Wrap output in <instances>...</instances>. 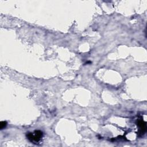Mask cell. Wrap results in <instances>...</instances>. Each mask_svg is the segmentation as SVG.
I'll list each match as a JSON object with an SVG mask.
<instances>
[{
	"instance_id": "cell-1",
	"label": "cell",
	"mask_w": 147,
	"mask_h": 147,
	"mask_svg": "<svg viewBox=\"0 0 147 147\" xmlns=\"http://www.w3.org/2000/svg\"><path fill=\"white\" fill-rule=\"evenodd\" d=\"M43 137V132L40 130H35L33 133H28L27 137L32 143H38Z\"/></svg>"
},
{
	"instance_id": "cell-3",
	"label": "cell",
	"mask_w": 147,
	"mask_h": 147,
	"mask_svg": "<svg viewBox=\"0 0 147 147\" xmlns=\"http://www.w3.org/2000/svg\"><path fill=\"white\" fill-rule=\"evenodd\" d=\"M7 125V122L6 121H1L0 122V129H3Z\"/></svg>"
},
{
	"instance_id": "cell-2",
	"label": "cell",
	"mask_w": 147,
	"mask_h": 147,
	"mask_svg": "<svg viewBox=\"0 0 147 147\" xmlns=\"http://www.w3.org/2000/svg\"><path fill=\"white\" fill-rule=\"evenodd\" d=\"M137 125L140 127L141 133H144L146 131V123L143 120H138L137 121Z\"/></svg>"
}]
</instances>
